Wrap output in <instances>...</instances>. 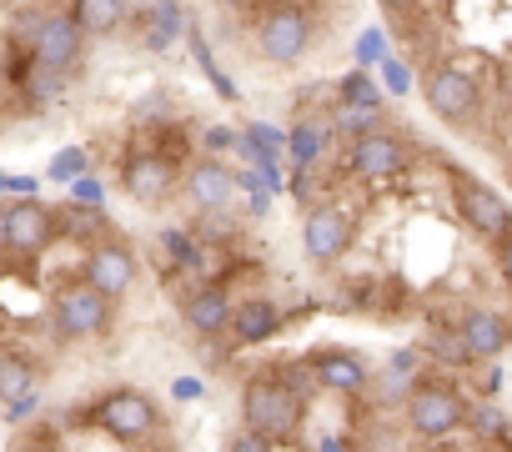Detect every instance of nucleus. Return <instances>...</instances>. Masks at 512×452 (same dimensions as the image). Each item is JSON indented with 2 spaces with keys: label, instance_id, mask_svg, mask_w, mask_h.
<instances>
[{
  "label": "nucleus",
  "instance_id": "f257e3e1",
  "mask_svg": "<svg viewBox=\"0 0 512 452\" xmlns=\"http://www.w3.org/2000/svg\"><path fill=\"white\" fill-rule=\"evenodd\" d=\"M307 412V382L302 372H256L241 387V422L272 442H292L302 432Z\"/></svg>",
  "mask_w": 512,
  "mask_h": 452
},
{
  "label": "nucleus",
  "instance_id": "f03ea898",
  "mask_svg": "<svg viewBox=\"0 0 512 452\" xmlns=\"http://www.w3.org/2000/svg\"><path fill=\"white\" fill-rule=\"evenodd\" d=\"M116 302L111 297H101L86 277L81 282H66L56 297H51V327H56V337L61 342H86V337H101L106 327H111V312Z\"/></svg>",
  "mask_w": 512,
  "mask_h": 452
},
{
  "label": "nucleus",
  "instance_id": "7ed1b4c3",
  "mask_svg": "<svg viewBox=\"0 0 512 452\" xmlns=\"http://www.w3.org/2000/svg\"><path fill=\"white\" fill-rule=\"evenodd\" d=\"M452 206L462 216V226L477 237V242H497L512 232V206L502 201V191H492L487 181H472V176H452Z\"/></svg>",
  "mask_w": 512,
  "mask_h": 452
},
{
  "label": "nucleus",
  "instance_id": "20e7f679",
  "mask_svg": "<svg viewBox=\"0 0 512 452\" xmlns=\"http://www.w3.org/2000/svg\"><path fill=\"white\" fill-rule=\"evenodd\" d=\"M91 422H96L101 432H111L116 442H146V437L161 427V412H156V402H151L146 392L116 387V392H106V397L91 407Z\"/></svg>",
  "mask_w": 512,
  "mask_h": 452
},
{
  "label": "nucleus",
  "instance_id": "39448f33",
  "mask_svg": "<svg viewBox=\"0 0 512 452\" xmlns=\"http://www.w3.org/2000/svg\"><path fill=\"white\" fill-rule=\"evenodd\" d=\"M427 106H432V116H437L442 126L462 131V126H472L477 111H482V86H477L462 66H437V71H427Z\"/></svg>",
  "mask_w": 512,
  "mask_h": 452
},
{
  "label": "nucleus",
  "instance_id": "423d86ee",
  "mask_svg": "<svg viewBox=\"0 0 512 452\" xmlns=\"http://www.w3.org/2000/svg\"><path fill=\"white\" fill-rule=\"evenodd\" d=\"M467 422V402L457 397V387L447 382H422L412 397H407V427L427 442H442L452 437L457 427Z\"/></svg>",
  "mask_w": 512,
  "mask_h": 452
},
{
  "label": "nucleus",
  "instance_id": "0eeeda50",
  "mask_svg": "<svg viewBox=\"0 0 512 452\" xmlns=\"http://www.w3.org/2000/svg\"><path fill=\"white\" fill-rule=\"evenodd\" d=\"M352 242H357V216H352V211H342V206H317V211H307V221H302V252H307L317 267L342 262V257L352 252Z\"/></svg>",
  "mask_w": 512,
  "mask_h": 452
},
{
  "label": "nucleus",
  "instance_id": "6e6552de",
  "mask_svg": "<svg viewBox=\"0 0 512 452\" xmlns=\"http://www.w3.org/2000/svg\"><path fill=\"white\" fill-rule=\"evenodd\" d=\"M256 46H262V56L277 61V66L302 61L307 46H312V16L302 6H292V0H287V6H272L262 31H256Z\"/></svg>",
  "mask_w": 512,
  "mask_h": 452
},
{
  "label": "nucleus",
  "instance_id": "1a4fd4ad",
  "mask_svg": "<svg viewBox=\"0 0 512 452\" xmlns=\"http://www.w3.org/2000/svg\"><path fill=\"white\" fill-rule=\"evenodd\" d=\"M56 237H61V221H56V211H51L46 201L21 196V201L11 206V232H6V252H11V257L36 262Z\"/></svg>",
  "mask_w": 512,
  "mask_h": 452
},
{
  "label": "nucleus",
  "instance_id": "9d476101",
  "mask_svg": "<svg viewBox=\"0 0 512 452\" xmlns=\"http://www.w3.org/2000/svg\"><path fill=\"white\" fill-rule=\"evenodd\" d=\"M81 272H86V282H91L101 297L121 302V297L136 287V272H141V267H136V252H131L126 242L101 237V242H91V252H86Z\"/></svg>",
  "mask_w": 512,
  "mask_h": 452
},
{
  "label": "nucleus",
  "instance_id": "9b49d317",
  "mask_svg": "<svg viewBox=\"0 0 512 452\" xmlns=\"http://www.w3.org/2000/svg\"><path fill=\"white\" fill-rule=\"evenodd\" d=\"M86 31L76 26V16L71 11H46V21H41V31H36V46H31V56L41 61V66H51V71H76L81 66V56H86Z\"/></svg>",
  "mask_w": 512,
  "mask_h": 452
},
{
  "label": "nucleus",
  "instance_id": "f8f14e48",
  "mask_svg": "<svg viewBox=\"0 0 512 452\" xmlns=\"http://www.w3.org/2000/svg\"><path fill=\"white\" fill-rule=\"evenodd\" d=\"M347 166H352V176H362V181H387V176H397L402 166H407V141L397 136V131H367V136H352V146H347Z\"/></svg>",
  "mask_w": 512,
  "mask_h": 452
},
{
  "label": "nucleus",
  "instance_id": "ddd939ff",
  "mask_svg": "<svg viewBox=\"0 0 512 452\" xmlns=\"http://www.w3.org/2000/svg\"><path fill=\"white\" fill-rule=\"evenodd\" d=\"M121 191L141 206H161L176 191V161L161 151H131L121 166Z\"/></svg>",
  "mask_w": 512,
  "mask_h": 452
},
{
  "label": "nucleus",
  "instance_id": "4468645a",
  "mask_svg": "<svg viewBox=\"0 0 512 452\" xmlns=\"http://www.w3.org/2000/svg\"><path fill=\"white\" fill-rule=\"evenodd\" d=\"M307 372H312V382H322L327 392H362L367 387V362H362V352H347V347H322L317 357H307Z\"/></svg>",
  "mask_w": 512,
  "mask_h": 452
},
{
  "label": "nucleus",
  "instance_id": "2eb2a0df",
  "mask_svg": "<svg viewBox=\"0 0 512 452\" xmlns=\"http://www.w3.org/2000/svg\"><path fill=\"white\" fill-rule=\"evenodd\" d=\"M231 312H236V302H231V292L216 287V282L196 287V292L181 302V322H186L196 337H221V332L231 327Z\"/></svg>",
  "mask_w": 512,
  "mask_h": 452
},
{
  "label": "nucleus",
  "instance_id": "dca6fc26",
  "mask_svg": "<svg viewBox=\"0 0 512 452\" xmlns=\"http://www.w3.org/2000/svg\"><path fill=\"white\" fill-rule=\"evenodd\" d=\"M457 332H462L472 362H477V357H502V352L512 347V322H507L502 312H492V307H472V312H462Z\"/></svg>",
  "mask_w": 512,
  "mask_h": 452
},
{
  "label": "nucleus",
  "instance_id": "f3484780",
  "mask_svg": "<svg viewBox=\"0 0 512 452\" xmlns=\"http://www.w3.org/2000/svg\"><path fill=\"white\" fill-rule=\"evenodd\" d=\"M186 196H191L196 211L216 216V211H226V206L236 201V176H231L221 161H196V166L186 171Z\"/></svg>",
  "mask_w": 512,
  "mask_h": 452
},
{
  "label": "nucleus",
  "instance_id": "a211bd4d",
  "mask_svg": "<svg viewBox=\"0 0 512 452\" xmlns=\"http://www.w3.org/2000/svg\"><path fill=\"white\" fill-rule=\"evenodd\" d=\"M231 332H236V342L256 347V342H267V337H277V332H282V317H277V307H272V302L251 297V302H241V307L231 312Z\"/></svg>",
  "mask_w": 512,
  "mask_h": 452
},
{
  "label": "nucleus",
  "instance_id": "6ab92c4d",
  "mask_svg": "<svg viewBox=\"0 0 512 452\" xmlns=\"http://www.w3.org/2000/svg\"><path fill=\"white\" fill-rule=\"evenodd\" d=\"M16 86H21L26 106L36 111V106H51V101H61V91H66V71H51V66L31 61V66H26V76H21Z\"/></svg>",
  "mask_w": 512,
  "mask_h": 452
},
{
  "label": "nucleus",
  "instance_id": "aec40b11",
  "mask_svg": "<svg viewBox=\"0 0 512 452\" xmlns=\"http://www.w3.org/2000/svg\"><path fill=\"white\" fill-rule=\"evenodd\" d=\"M21 397H36V367L21 352H0V402L11 407Z\"/></svg>",
  "mask_w": 512,
  "mask_h": 452
},
{
  "label": "nucleus",
  "instance_id": "412c9836",
  "mask_svg": "<svg viewBox=\"0 0 512 452\" xmlns=\"http://www.w3.org/2000/svg\"><path fill=\"white\" fill-rule=\"evenodd\" d=\"M71 16H76V26H81L86 36H111V31L126 21L121 0H71Z\"/></svg>",
  "mask_w": 512,
  "mask_h": 452
},
{
  "label": "nucleus",
  "instance_id": "4be33fe9",
  "mask_svg": "<svg viewBox=\"0 0 512 452\" xmlns=\"http://www.w3.org/2000/svg\"><path fill=\"white\" fill-rule=\"evenodd\" d=\"M56 221H61V237H81V242H91V237H101V232H111L106 226V216L96 211V206H61L56 211Z\"/></svg>",
  "mask_w": 512,
  "mask_h": 452
},
{
  "label": "nucleus",
  "instance_id": "5701e85b",
  "mask_svg": "<svg viewBox=\"0 0 512 452\" xmlns=\"http://www.w3.org/2000/svg\"><path fill=\"white\" fill-rule=\"evenodd\" d=\"M377 126H382V111H377V106H352V101H347V106L337 111V131H342V136H367V131H377Z\"/></svg>",
  "mask_w": 512,
  "mask_h": 452
},
{
  "label": "nucleus",
  "instance_id": "b1692460",
  "mask_svg": "<svg viewBox=\"0 0 512 452\" xmlns=\"http://www.w3.org/2000/svg\"><path fill=\"white\" fill-rule=\"evenodd\" d=\"M432 352H437L442 362H472V352H467V342H462V332H437V342H432Z\"/></svg>",
  "mask_w": 512,
  "mask_h": 452
},
{
  "label": "nucleus",
  "instance_id": "393cba45",
  "mask_svg": "<svg viewBox=\"0 0 512 452\" xmlns=\"http://www.w3.org/2000/svg\"><path fill=\"white\" fill-rule=\"evenodd\" d=\"M226 452H277V442H272V437H262V432H251V427H246V432H236V437L226 442Z\"/></svg>",
  "mask_w": 512,
  "mask_h": 452
},
{
  "label": "nucleus",
  "instance_id": "a878e982",
  "mask_svg": "<svg viewBox=\"0 0 512 452\" xmlns=\"http://www.w3.org/2000/svg\"><path fill=\"white\" fill-rule=\"evenodd\" d=\"M492 257H497V277H502V287L512 292V232L492 242Z\"/></svg>",
  "mask_w": 512,
  "mask_h": 452
},
{
  "label": "nucleus",
  "instance_id": "bb28decb",
  "mask_svg": "<svg viewBox=\"0 0 512 452\" xmlns=\"http://www.w3.org/2000/svg\"><path fill=\"white\" fill-rule=\"evenodd\" d=\"M317 141H322L317 131H297V156L302 161H317Z\"/></svg>",
  "mask_w": 512,
  "mask_h": 452
},
{
  "label": "nucleus",
  "instance_id": "cd10ccee",
  "mask_svg": "<svg viewBox=\"0 0 512 452\" xmlns=\"http://www.w3.org/2000/svg\"><path fill=\"white\" fill-rule=\"evenodd\" d=\"M151 6H156V0H121V11H126L131 21H136V16H146Z\"/></svg>",
  "mask_w": 512,
  "mask_h": 452
},
{
  "label": "nucleus",
  "instance_id": "c85d7f7f",
  "mask_svg": "<svg viewBox=\"0 0 512 452\" xmlns=\"http://www.w3.org/2000/svg\"><path fill=\"white\" fill-rule=\"evenodd\" d=\"M377 6H382L387 16H402V11H412V6H417V0H377Z\"/></svg>",
  "mask_w": 512,
  "mask_h": 452
},
{
  "label": "nucleus",
  "instance_id": "c756f323",
  "mask_svg": "<svg viewBox=\"0 0 512 452\" xmlns=\"http://www.w3.org/2000/svg\"><path fill=\"white\" fill-rule=\"evenodd\" d=\"M6 232H11V206H0V257H6Z\"/></svg>",
  "mask_w": 512,
  "mask_h": 452
},
{
  "label": "nucleus",
  "instance_id": "7c9ffc66",
  "mask_svg": "<svg viewBox=\"0 0 512 452\" xmlns=\"http://www.w3.org/2000/svg\"><path fill=\"white\" fill-rule=\"evenodd\" d=\"M76 166H81V156H61V161H56V176H71Z\"/></svg>",
  "mask_w": 512,
  "mask_h": 452
},
{
  "label": "nucleus",
  "instance_id": "2f4dec72",
  "mask_svg": "<svg viewBox=\"0 0 512 452\" xmlns=\"http://www.w3.org/2000/svg\"><path fill=\"white\" fill-rule=\"evenodd\" d=\"M6 81H11V76H6V66H0V91H6Z\"/></svg>",
  "mask_w": 512,
  "mask_h": 452
},
{
  "label": "nucleus",
  "instance_id": "473e14b6",
  "mask_svg": "<svg viewBox=\"0 0 512 452\" xmlns=\"http://www.w3.org/2000/svg\"><path fill=\"white\" fill-rule=\"evenodd\" d=\"M16 452H46V447H31V442H26V447H16Z\"/></svg>",
  "mask_w": 512,
  "mask_h": 452
}]
</instances>
